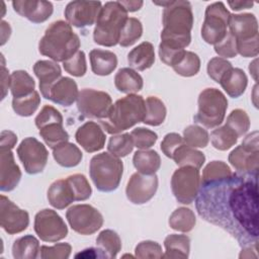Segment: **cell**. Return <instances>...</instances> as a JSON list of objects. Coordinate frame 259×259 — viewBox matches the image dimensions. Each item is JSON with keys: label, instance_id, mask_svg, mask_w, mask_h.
Listing matches in <instances>:
<instances>
[{"label": "cell", "instance_id": "1", "mask_svg": "<svg viewBox=\"0 0 259 259\" xmlns=\"http://www.w3.org/2000/svg\"><path fill=\"white\" fill-rule=\"evenodd\" d=\"M258 172L232 173L229 178L201 185L196 199L200 217L228 231L243 247L257 248Z\"/></svg>", "mask_w": 259, "mask_h": 259}, {"label": "cell", "instance_id": "2", "mask_svg": "<svg viewBox=\"0 0 259 259\" xmlns=\"http://www.w3.org/2000/svg\"><path fill=\"white\" fill-rule=\"evenodd\" d=\"M163 29L161 42L179 50H184L191 41L193 13L188 1H168L162 14Z\"/></svg>", "mask_w": 259, "mask_h": 259}, {"label": "cell", "instance_id": "3", "mask_svg": "<svg viewBox=\"0 0 259 259\" xmlns=\"http://www.w3.org/2000/svg\"><path fill=\"white\" fill-rule=\"evenodd\" d=\"M80 45V38L72 26L67 21L58 20L46 29L38 42V51L54 62H64L79 51Z\"/></svg>", "mask_w": 259, "mask_h": 259}, {"label": "cell", "instance_id": "4", "mask_svg": "<svg viewBox=\"0 0 259 259\" xmlns=\"http://www.w3.org/2000/svg\"><path fill=\"white\" fill-rule=\"evenodd\" d=\"M145 99L141 95L128 94L111 105L105 118L100 119L102 127L111 135H117L144 120Z\"/></svg>", "mask_w": 259, "mask_h": 259}, {"label": "cell", "instance_id": "5", "mask_svg": "<svg viewBox=\"0 0 259 259\" xmlns=\"http://www.w3.org/2000/svg\"><path fill=\"white\" fill-rule=\"evenodd\" d=\"M127 19V11L119 1L106 2L97 17L93 31V39L104 47L118 44L121 28Z\"/></svg>", "mask_w": 259, "mask_h": 259}, {"label": "cell", "instance_id": "6", "mask_svg": "<svg viewBox=\"0 0 259 259\" xmlns=\"http://www.w3.org/2000/svg\"><path fill=\"white\" fill-rule=\"evenodd\" d=\"M90 177L99 191L115 190L123 173L122 161L110 153H100L92 157L89 165Z\"/></svg>", "mask_w": 259, "mask_h": 259}, {"label": "cell", "instance_id": "7", "mask_svg": "<svg viewBox=\"0 0 259 259\" xmlns=\"http://www.w3.org/2000/svg\"><path fill=\"white\" fill-rule=\"evenodd\" d=\"M198 110L194 121L212 128L219 126L225 118L228 100L225 94L215 88H205L198 96Z\"/></svg>", "mask_w": 259, "mask_h": 259}, {"label": "cell", "instance_id": "8", "mask_svg": "<svg viewBox=\"0 0 259 259\" xmlns=\"http://www.w3.org/2000/svg\"><path fill=\"white\" fill-rule=\"evenodd\" d=\"M231 13L223 2L209 4L205 9L201 36L209 45H215L226 35Z\"/></svg>", "mask_w": 259, "mask_h": 259}, {"label": "cell", "instance_id": "9", "mask_svg": "<svg viewBox=\"0 0 259 259\" xmlns=\"http://www.w3.org/2000/svg\"><path fill=\"white\" fill-rule=\"evenodd\" d=\"M199 186V169L182 166L174 171L171 178V189L178 202L190 204L197 197Z\"/></svg>", "mask_w": 259, "mask_h": 259}, {"label": "cell", "instance_id": "10", "mask_svg": "<svg viewBox=\"0 0 259 259\" xmlns=\"http://www.w3.org/2000/svg\"><path fill=\"white\" fill-rule=\"evenodd\" d=\"M66 219L78 234L92 235L103 225V217L100 211L90 204H76L66 212Z\"/></svg>", "mask_w": 259, "mask_h": 259}, {"label": "cell", "instance_id": "11", "mask_svg": "<svg viewBox=\"0 0 259 259\" xmlns=\"http://www.w3.org/2000/svg\"><path fill=\"white\" fill-rule=\"evenodd\" d=\"M258 132L246 136L242 144L229 155V162L239 172H258L259 142Z\"/></svg>", "mask_w": 259, "mask_h": 259}, {"label": "cell", "instance_id": "12", "mask_svg": "<svg viewBox=\"0 0 259 259\" xmlns=\"http://www.w3.org/2000/svg\"><path fill=\"white\" fill-rule=\"evenodd\" d=\"M17 156L28 174H38L47 166L49 153L46 146L35 138L28 137L17 147Z\"/></svg>", "mask_w": 259, "mask_h": 259}, {"label": "cell", "instance_id": "13", "mask_svg": "<svg viewBox=\"0 0 259 259\" xmlns=\"http://www.w3.org/2000/svg\"><path fill=\"white\" fill-rule=\"evenodd\" d=\"M111 105L112 99L104 91L91 88H84L79 91L77 108L86 117L103 119L106 117Z\"/></svg>", "mask_w": 259, "mask_h": 259}, {"label": "cell", "instance_id": "14", "mask_svg": "<svg viewBox=\"0 0 259 259\" xmlns=\"http://www.w3.org/2000/svg\"><path fill=\"white\" fill-rule=\"evenodd\" d=\"M34 231L45 242H58L68 235V228L64 220L56 210L45 208L34 217Z\"/></svg>", "mask_w": 259, "mask_h": 259}, {"label": "cell", "instance_id": "15", "mask_svg": "<svg viewBox=\"0 0 259 259\" xmlns=\"http://www.w3.org/2000/svg\"><path fill=\"white\" fill-rule=\"evenodd\" d=\"M158 189V177L156 174L134 173L127 181L125 194L134 204H144L151 200Z\"/></svg>", "mask_w": 259, "mask_h": 259}, {"label": "cell", "instance_id": "16", "mask_svg": "<svg viewBox=\"0 0 259 259\" xmlns=\"http://www.w3.org/2000/svg\"><path fill=\"white\" fill-rule=\"evenodd\" d=\"M101 8L102 4L100 1L76 0L67 4L64 14L71 26L80 28L94 24Z\"/></svg>", "mask_w": 259, "mask_h": 259}, {"label": "cell", "instance_id": "17", "mask_svg": "<svg viewBox=\"0 0 259 259\" xmlns=\"http://www.w3.org/2000/svg\"><path fill=\"white\" fill-rule=\"evenodd\" d=\"M0 200V225L9 235L23 232L29 225L28 212L19 208L5 195H1Z\"/></svg>", "mask_w": 259, "mask_h": 259}, {"label": "cell", "instance_id": "18", "mask_svg": "<svg viewBox=\"0 0 259 259\" xmlns=\"http://www.w3.org/2000/svg\"><path fill=\"white\" fill-rule=\"evenodd\" d=\"M12 6L16 13L33 23L45 22L54 11L53 4L44 0H15L12 2Z\"/></svg>", "mask_w": 259, "mask_h": 259}, {"label": "cell", "instance_id": "19", "mask_svg": "<svg viewBox=\"0 0 259 259\" xmlns=\"http://www.w3.org/2000/svg\"><path fill=\"white\" fill-rule=\"evenodd\" d=\"M12 149L0 148V190L12 191L19 183L21 171L15 163Z\"/></svg>", "mask_w": 259, "mask_h": 259}, {"label": "cell", "instance_id": "20", "mask_svg": "<svg viewBox=\"0 0 259 259\" xmlns=\"http://www.w3.org/2000/svg\"><path fill=\"white\" fill-rule=\"evenodd\" d=\"M75 139L86 152L94 153L104 147L106 137L97 122L87 121L78 127Z\"/></svg>", "mask_w": 259, "mask_h": 259}, {"label": "cell", "instance_id": "21", "mask_svg": "<svg viewBox=\"0 0 259 259\" xmlns=\"http://www.w3.org/2000/svg\"><path fill=\"white\" fill-rule=\"evenodd\" d=\"M79 90L77 83L69 77H61L49 90L46 99L62 106H70L77 101Z\"/></svg>", "mask_w": 259, "mask_h": 259}, {"label": "cell", "instance_id": "22", "mask_svg": "<svg viewBox=\"0 0 259 259\" xmlns=\"http://www.w3.org/2000/svg\"><path fill=\"white\" fill-rule=\"evenodd\" d=\"M230 33L236 38L246 39L258 34V21L254 14H231L229 19Z\"/></svg>", "mask_w": 259, "mask_h": 259}, {"label": "cell", "instance_id": "23", "mask_svg": "<svg viewBox=\"0 0 259 259\" xmlns=\"http://www.w3.org/2000/svg\"><path fill=\"white\" fill-rule=\"evenodd\" d=\"M33 72L39 80L41 95L46 98L51 87L62 77L61 67L57 62L39 60L33 65Z\"/></svg>", "mask_w": 259, "mask_h": 259}, {"label": "cell", "instance_id": "24", "mask_svg": "<svg viewBox=\"0 0 259 259\" xmlns=\"http://www.w3.org/2000/svg\"><path fill=\"white\" fill-rule=\"evenodd\" d=\"M48 200L57 209H64L75 201V195L67 179H59L48 189Z\"/></svg>", "mask_w": 259, "mask_h": 259}, {"label": "cell", "instance_id": "25", "mask_svg": "<svg viewBox=\"0 0 259 259\" xmlns=\"http://www.w3.org/2000/svg\"><path fill=\"white\" fill-rule=\"evenodd\" d=\"M220 84L230 97L238 98L245 92L248 78L242 69L232 67L224 74Z\"/></svg>", "mask_w": 259, "mask_h": 259}, {"label": "cell", "instance_id": "26", "mask_svg": "<svg viewBox=\"0 0 259 259\" xmlns=\"http://www.w3.org/2000/svg\"><path fill=\"white\" fill-rule=\"evenodd\" d=\"M92 72L95 75L107 76L111 74L117 66L116 55L107 50L94 49L89 53Z\"/></svg>", "mask_w": 259, "mask_h": 259}, {"label": "cell", "instance_id": "27", "mask_svg": "<svg viewBox=\"0 0 259 259\" xmlns=\"http://www.w3.org/2000/svg\"><path fill=\"white\" fill-rule=\"evenodd\" d=\"M155 62L154 46L149 41H143L134 48L127 55L128 65L138 71L151 68Z\"/></svg>", "mask_w": 259, "mask_h": 259}, {"label": "cell", "instance_id": "28", "mask_svg": "<svg viewBox=\"0 0 259 259\" xmlns=\"http://www.w3.org/2000/svg\"><path fill=\"white\" fill-rule=\"evenodd\" d=\"M114 85L119 92L135 94L142 90L144 81L142 76L132 68H121L114 76Z\"/></svg>", "mask_w": 259, "mask_h": 259}, {"label": "cell", "instance_id": "29", "mask_svg": "<svg viewBox=\"0 0 259 259\" xmlns=\"http://www.w3.org/2000/svg\"><path fill=\"white\" fill-rule=\"evenodd\" d=\"M53 157L60 166L72 168L81 162L83 155L76 145L65 142L53 149Z\"/></svg>", "mask_w": 259, "mask_h": 259}, {"label": "cell", "instance_id": "30", "mask_svg": "<svg viewBox=\"0 0 259 259\" xmlns=\"http://www.w3.org/2000/svg\"><path fill=\"white\" fill-rule=\"evenodd\" d=\"M165 254L163 258H187L190 251V239L186 235L171 234L164 240Z\"/></svg>", "mask_w": 259, "mask_h": 259}, {"label": "cell", "instance_id": "31", "mask_svg": "<svg viewBox=\"0 0 259 259\" xmlns=\"http://www.w3.org/2000/svg\"><path fill=\"white\" fill-rule=\"evenodd\" d=\"M96 246L101 258H115L121 250V240L116 232L103 230L96 238Z\"/></svg>", "mask_w": 259, "mask_h": 259}, {"label": "cell", "instance_id": "32", "mask_svg": "<svg viewBox=\"0 0 259 259\" xmlns=\"http://www.w3.org/2000/svg\"><path fill=\"white\" fill-rule=\"evenodd\" d=\"M133 163L138 172L155 174L161 166V158L154 150H140L134 154Z\"/></svg>", "mask_w": 259, "mask_h": 259}, {"label": "cell", "instance_id": "33", "mask_svg": "<svg viewBox=\"0 0 259 259\" xmlns=\"http://www.w3.org/2000/svg\"><path fill=\"white\" fill-rule=\"evenodd\" d=\"M39 251V242L32 235L16 239L12 246V255L15 259H34Z\"/></svg>", "mask_w": 259, "mask_h": 259}, {"label": "cell", "instance_id": "34", "mask_svg": "<svg viewBox=\"0 0 259 259\" xmlns=\"http://www.w3.org/2000/svg\"><path fill=\"white\" fill-rule=\"evenodd\" d=\"M172 159L180 167L191 166L197 169H199L205 162V156L202 152L185 144L175 150Z\"/></svg>", "mask_w": 259, "mask_h": 259}, {"label": "cell", "instance_id": "35", "mask_svg": "<svg viewBox=\"0 0 259 259\" xmlns=\"http://www.w3.org/2000/svg\"><path fill=\"white\" fill-rule=\"evenodd\" d=\"M35 83L32 77L23 70L14 71L10 75V91L13 98L26 96L34 91Z\"/></svg>", "mask_w": 259, "mask_h": 259}, {"label": "cell", "instance_id": "36", "mask_svg": "<svg viewBox=\"0 0 259 259\" xmlns=\"http://www.w3.org/2000/svg\"><path fill=\"white\" fill-rule=\"evenodd\" d=\"M146 114L143 122L149 125L158 126L163 123L166 118L167 109L164 102L156 96H149L145 100Z\"/></svg>", "mask_w": 259, "mask_h": 259}, {"label": "cell", "instance_id": "37", "mask_svg": "<svg viewBox=\"0 0 259 259\" xmlns=\"http://www.w3.org/2000/svg\"><path fill=\"white\" fill-rule=\"evenodd\" d=\"M196 224V219L194 212L187 207L176 208L169 218V226L171 229L187 233L190 232Z\"/></svg>", "mask_w": 259, "mask_h": 259}, {"label": "cell", "instance_id": "38", "mask_svg": "<svg viewBox=\"0 0 259 259\" xmlns=\"http://www.w3.org/2000/svg\"><path fill=\"white\" fill-rule=\"evenodd\" d=\"M231 168L223 161L209 162L202 171V178H200L201 185L208 184L229 178L232 175Z\"/></svg>", "mask_w": 259, "mask_h": 259}, {"label": "cell", "instance_id": "39", "mask_svg": "<svg viewBox=\"0 0 259 259\" xmlns=\"http://www.w3.org/2000/svg\"><path fill=\"white\" fill-rule=\"evenodd\" d=\"M39 136L45 143L52 149L56 148L62 143L68 142L69 134L63 126V123H50L39 128Z\"/></svg>", "mask_w": 259, "mask_h": 259}, {"label": "cell", "instance_id": "40", "mask_svg": "<svg viewBox=\"0 0 259 259\" xmlns=\"http://www.w3.org/2000/svg\"><path fill=\"white\" fill-rule=\"evenodd\" d=\"M172 68L180 76L191 77L198 73L200 69V59L195 53L185 51Z\"/></svg>", "mask_w": 259, "mask_h": 259}, {"label": "cell", "instance_id": "41", "mask_svg": "<svg viewBox=\"0 0 259 259\" xmlns=\"http://www.w3.org/2000/svg\"><path fill=\"white\" fill-rule=\"evenodd\" d=\"M142 34L143 25L141 21L136 17H127L121 28L118 44L123 48L133 46L142 36Z\"/></svg>", "mask_w": 259, "mask_h": 259}, {"label": "cell", "instance_id": "42", "mask_svg": "<svg viewBox=\"0 0 259 259\" xmlns=\"http://www.w3.org/2000/svg\"><path fill=\"white\" fill-rule=\"evenodd\" d=\"M40 104V97L37 91L12 99V108L14 112L20 116H30L38 108Z\"/></svg>", "mask_w": 259, "mask_h": 259}, {"label": "cell", "instance_id": "43", "mask_svg": "<svg viewBox=\"0 0 259 259\" xmlns=\"http://www.w3.org/2000/svg\"><path fill=\"white\" fill-rule=\"evenodd\" d=\"M134 147L131 134L124 133L112 136L108 141L107 150L111 155L117 158H122L132 153Z\"/></svg>", "mask_w": 259, "mask_h": 259}, {"label": "cell", "instance_id": "44", "mask_svg": "<svg viewBox=\"0 0 259 259\" xmlns=\"http://www.w3.org/2000/svg\"><path fill=\"white\" fill-rule=\"evenodd\" d=\"M210 141L213 148H215L217 150L227 151L237 144L238 137L228 126L223 125L217 127L211 132Z\"/></svg>", "mask_w": 259, "mask_h": 259}, {"label": "cell", "instance_id": "45", "mask_svg": "<svg viewBox=\"0 0 259 259\" xmlns=\"http://www.w3.org/2000/svg\"><path fill=\"white\" fill-rule=\"evenodd\" d=\"M184 144L191 148H204L209 142V136L206 130L197 125H188L183 132Z\"/></svg>", "mask_w": 259, "mask_h": 259}, {"label": "cell", "instance_id": "46", "mask_svg": "<svg viewBox=\"0 0 259 259\" xmlns=\"http://www.w3.org/2000/svg\"><path fill=\"white\" fill-rule=\"evenodd\" d=\"M225 125L232 130L239 138L249 131L250 118L245 110L237 108L232 110V112L229 114Z\"/></svg>", "mask_w": 259, "mask_h": 259}, {"label": "cell", "instance_id": "47", "mask_svg": "<svg viewBox=\"0 0 259 259\" xmlns=\"http://www.w3.org/2000/svg\"><path fill=\"white\" fill-rule=\"evenodd\" d=\"M71 185L75 200L77 201H84L87 200L92 193L91 186L87 180V178L83 174H73L66 178Z\"/></svg>", "mask_w": 259, "mask_h": 259}, {"label": "cell", "instance_id": "48", "mask_svg": "<svg viewBox=\"0 0 259 259\" xmlns=\"http://www.w3.org/2000/svg\"><path fill=\"white\" fill-rule=\"evenodd\" d=\"M131 137L134 143V146L140 150H147L155 145L157 142L158 136L155 132L145 128L137 127L132 131Z\"/></svg>", "mask_w": 259, "mask_h": 259}, {"label": "cell", "instance_id": "49", "mask_svg": "<svg viewBox=\"0 0 259 259\" xmlns=\"http://www.w3.org/2000/svg\"><path fill=\"white\" fill-rule=\"evenodd\" d=\"M63 67L67 73L75 77H82L87 71L86 57L83 51H78L70 59L63 62Z\"/></svg>", "mask_w": 259, "mask_h": 259}, {"label": "cell", "instance_id": "50", "mask_svg": "<svg viewBox=\"0 0 259 259\" xmlns=\"http://www.w3.org/2000/svg\"><path fill=\"white\" fill-rule=\"evenodd\" d=\"M136 257L139 259H158L163 258L162 247L159 243L146 240L140 242L135 249Z\"/></svg>", "mask_w": 259, "mask_h": 259}, {"label": "cell", "instance_id": "51", "mask_svg": "<svg viewBox=\"0 0 259 259\" xmlns=\"http://www.w3.org/2000/svg\"><path fill=\"white\" fill-rule=\"evenodd\" d=\"M36 127L39 130L50 123H63L61 112L52 105H45L34 119Z\"/></svg>", "mask_w": 259, "mask_h": 259}, {"label": "cell", "instance_id": "52", "mask_svg": "<svg viewBox=\"0 0 259 259\" xmlns=\"http://www.w3.org/2000/svg\"><path fill=\"white\" fill-rule=\"evenodd\" d=\"M72 246L69 243H58L52 247H40V258L42 259H67L70 257Z\"/></svg>", "mask_w": 259, "mask_h": 259}, {"label": "cell", "instance_id": "53", "mask_svg": "<svg viewBox=\"0 0 259 259\" xmlns=\"http://www.w3.org/2000/svg\"><path fill=\"white\" fill-rule=\"evenodd\" d=\"M232 67H233L232 64L227 59H224L221 57H214L208 61L206 70H207L208 76L217 83H220L224 74L228 70H230Z\"/></svg>", "mask_w": 259, "mask_h": 259}, {"label": "cell", "instance_id": "54", "mask_svg": "<svg viewBox=\"0 0 259 259\" xmlns=\"http://www.w3.org/2000/svg\"><path fill=\"white\" fill-rule=\"evenodd\" d=\"M214 46L215 53L224 59L235 58L238 55L237 52V42L236 38L228 31L224 38L217 42Z\"/></svg>", "mask_w": 259, "mask_h": 259}, {"label": "cell", "instance_id": "55", "mask_svg": "<svg viewBox=\"0 0 259 259\" xmlns=\"http://www.w3.org/2000/svg\"><path fill=\"white\" fill-rule=\"evenodd\" d=\"M258 40H259L258 34L250 38L236 40L238 54H240L242 57H245V58L256 57L258 55V49H259Z\"/></svg>", "mask_w": 259, "mask_h": 259}, {"label": "cell", "instance_id": "56", "mask_svg": "<svg viewBox=\"0 0 259 259\" xmlns=\"http://www.w3.org/2000/svg\"><path fill=\"white\" fill-rule=\"evenodd\" d=\"M183 144H184L183 138L179 134L169 133L164 137L161 143V150L166 157L172 159L175 150Z\"/></svg>", "mask_w": 259, "mask_h": 259}, {"label": "cell", "instance_id": "57", "mask_svg": "<svg viewBox=\"0 0 259 259\" xmlns=\"http://www.w3.org/2000/svg\"><path fill=\"white\" fill-rule=\"evenodd\" d=\"M0 140V148L13 149L17 142V136L11 131H2Z\"/></svg>", "mask_w": 259, "mask_h": 259}, {"label": "cell", "instance_id": "58", "mask_svg": "<svg viewBox=\"0 0 259 259\" xmlns=\"http://www.w3.org/2000/svg\"><path fill=\"white\" fill-rule=\"evenodd\" d=\"M2 60H3V63H2V76H1V86H2V99L6 96V91L10 85V76L8 75L7 73V70L5 68V64H4V59H3V56H2Z\"/></svg>", "mask_w": 259, "mask_h": 259}, {"label": "cell", "instance_id": "59", "mask_svg": "<svg viewBox=\"0 0 259 259\" xmlns=\"http://www.w3.org/2000/svg\"><path fill=\"white\" fill-rule=\"evenodd\" d=\"M119 3L124 7V9L127 12H135L138 11L139 9H141V7L143 6L144 2L143 1H132V0H127V1H119Z\"/></svg>", "mask_w": 259, "mask_h": 259}, {"label": "cell", "instance_id": "60", "mask_svg": "<svg viewBox=\"0 0 259 259\" xmlns=\"http://www.w3.org/2000/svg\"><path fill=\"white\" fill-rule=\"evenodd\" d=\"M228 4L233 10H236V11L251 8L254 5V3L251 1H229Z\"/></svg>", "mask_w": 259, "mask_h": 259}, {"label": "cell", "instance_id": "61", "mask_svg": "<svg viewBox=\"0 0 259 259\" xmlns=\"http://www.w3.org/2000/svg\"><path fill=\"white\" fill-rule=\"evenodd\" d=\"M1 45L3 46L5 42H6V40L9 38V36H10V33H11V28H10V25H9V23H7L6 21H4V20H2L1 21Z\"/></svg>", "mask_w": 259, "mask_h": 259}, {"label": "cell", "instance_id": "62", "mask_svg": "<svg viewBox=\"0 0 259 259\" xmlns=\"http://www.w3.org/2000/svg\"><path fill=\"white\" fill-rule=\"evenodd\" d=\"M99 250L98 249H94V248H90V249H85L83 250L82 253H79L76 255V257H85V258H95V257H99L100 258V254H98Z\"/></svg>", "mask_w": 259, "mask_h": 259}, {"label": "cell", "instance_id": "63", "mask_svg": "<svg viewBox=\"0 0 259 259\" xmlns=\"http://www.w3.org/2000/svg\"><path fill=\"white\" fill-rule=\"evenodd\" d=\"M257 59H255L249 66V71L251 72L253 78L257 81Z\"/></svg>", "mask_w": 259, "mask_h": 259}]
</instances>
